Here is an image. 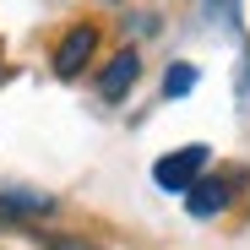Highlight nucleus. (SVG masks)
<instances>
[{
  "label": "nucleus",
  "mask_w": 250,
  "mask_h": 250,
  "mask_svg": "<svg viewBox=\"0 0 250 250\" xmlns=\"http://www.w3.org/2000/svg\"><path fill=\"white\" fill-rule=\"evenodd\" d=\"M201 169H207V147L196 142V147H180V152H163V158L152 163V185L185 196V190L201 180Z\"/></svg>",
  "instance_id": "nucleus-1"
},
{
  "label": "nucleus",
  "mask_w": 250,
  "mask_h": 250,
  "mask_svg": "<svg viewBox=\"0 0 250 250\" xmlns=\"http://www.w3.org/2000/svg\"><path fill=\"white\" fill-rule=\"evenodd\" d=\"M98 49V27H71L60 44H55V76H82Z\"/></svg>",
  "instance_id": "nucleus-2"
},
{
  "label": "nucleus",
  "mask_w": 250,
  "mask_h": 250,
  "mask_svg": "<svg viewBox=\"0 0 250 250\" xmlns=\"http://www.w3.org/2000/svg\"><path fill=\"white\" fill-rule=\"evenodd\" d=\"M229 201H234V180H218V174H212V180H196V185L185 190V212H190V218H218Z\"/></svg>",
  "instance_id": "nucleus-3"
},
{
  "label": "nucleus",
  "mask_w": 250,
  "mask_h": 250,
  "mask_svg": "<svg viewBox=\"0 0 250 250\" xmlns=\"http://www.w3.org/2000/svg\"><path fill=\"white\" fill-rule=\"evenodd\" d=\"M136 71H142V55H136V49H120V55H114V60L104 65V76H98V93H104L109 104H120L125 93H131Z\"/></svg>",
  "instance_id": "nucleus-4"
},
{
  "label": "nucleus",
  "mask_w": 250,
  "mask_h": 250,
  "mask_svg": "<svg viewBox=\"0 0 250 250\" xmlns=\"http://www.w3.org/2000/svg\"><path fill=\"white\" fill-rule=\"evenodd\" d=\"M0 212H6V218H44V212H55V196L11 185V190H0Z\"/></svg>",
  "instance_id": "nucleus-5"
},
{
  "label": "nucleus",
  "mask_w": 250,
  "mask_h": 250,
  "mask_svg": "<svg viewBox=\"0 0 250 250\" xmlns=\"http://www.w3.org/2000/svg\"><path fill=\"white\" fill-rule=\"evenodd\" d=\"M196 87V65H169V76H163V98H185Z\"/></svg>",
  "instance_id": "nucleus-6"
},
{
  "label": "nucleus",
  "mask_w": 250,
  "mask_h": 250,
  "mask_svg": "<svg viewBox=\"0 0 250 250\" xmlns=\"http://www.w3.org/2000/svg\"><path fill=\"white\" fill-rule=\"evenodd\" d=\"M49 250H98L87 239H71V234H49Z\"/></svg>",
  "instance_id": "nucleus-7"
}]
</instances>
